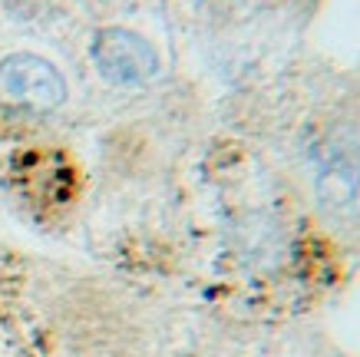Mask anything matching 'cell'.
<instances>
[{
	"mask_svg": "<svg viewBox=\"0 0 360 357\" xmlns=\"http://www.w3.org/2000/svg\"><path fill=\"white\" fill-rule=\"evenodd\" d=\"M66 99V80L50 60L13 54L0 60V103L30 113H53Z\"/></svg>",
	"mask_w": 360,
	"mask_h": 357,
	"instance_id": "cell-1",
	"label": "cell"
},
{
	"mask_svg": "<svg viewBox=\"0 0 360 357\" xmlns=\"http://www.w3.org/2000/svg\"><path fill=\"white\" fill-rule=\"evenodd\" d=\"M93 60H96L99 73L116 87H142L159 73L155 46L139 33L126 30V27L99 30L96 40H93Z\"/></svg>",
	"mask_w": 360,
	"mask_h": 357,
	"instance_id": "cell-2",
	"label": "cell"
}]
</instances>
